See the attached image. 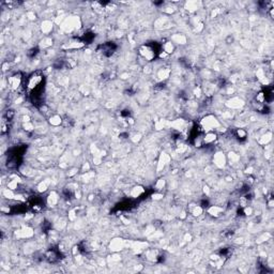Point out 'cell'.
<instances>
[{
  "mask_svg": "<svg viewBox=\"0 0 274 274\" xmlns=\"http://www.w3.org/2000/svg\"><path fill=\"white\" fill-rule=\"evenodd\" d=\"M201 126L205 129V131H211L219 126V121L213 116H207L201 120Z\"/></svg>",
  "mask_w": 274,
  "mask_h": 274,
  "instance_id": "cell-1",
  "label": "cell"
},
{
  "mask_svg": "<svg viewBox=\"0 0 274 274\" xmlns=\"http://www.w3.org/2000/svg\"><path fill=\"white\" fill-rule=\"evenodd\" d=\"M42 81V76L40 75H32L30 78H29L28 81V87L30 89H35L38 86H40Z\"/></svg>",
  "mask_w": 274,
  "mask_h": 274,
  "instance_id": "cell-2",
  "label": "cell"
},
{
  "mask_svg": "<svg viewBox=\"0 0 274 274\" xmlns=\"http://www.w3.org/2000/svg\"><path fill=\"white\" fill-rule=\"evenodd\" d=\"M140 52H141V55L144 56L147 60H152V59L154 58V56H155L154 50L152 49L151 47H149V46L143 47V48L140 49Z\"/></svg>",
  "mask_w": 274,
  "mask_h": 274,
  "instance_id": "cell-3",
  "label": "cell"
},
{
  "mask_svg": "<svg viewBox=\"0 0 274 274\" xmlns=\"http://www.w3.org/2000/svg\"><path fill=\"white\" fill-rule=\"evenodd\" d=\"M21 78L19 77L18 75H14V76H12V77L9 78V86L13 89V90H15V89L18 88L19 85H21Z\"/></svg>",
  "mask_w": 274,
  "mask_h": 274,
  "instance_id": "cell-4",
  "label": "cell"
},
{
  "mask_svg": "<svg viewBox=\"0 0 274 274\" xmlns=\"http://www.w3.org/2000/svg\"><path fill=\"white\" fill-rule=\"evenodd\" d=\"M214 163H215V165H216L217 167H219V168L224 167L225 163H226V159H225L224 154L221 153V152L215 154V155H214Z\"/></svg>",
  "mask_w": 274,
  "mask_h": 274,
  "instance_id": "cell-5",
  "label": "cell"
},
{
  "mask_svg": "<svg viewBox=\"0 0 274 274\" xmlns=\"http://www.w3.org/2000/svg\"><path fill=\"white\" fill-rule=\"evenodd\" d=\"M33 235V231H32L31 228H28V227H25L21 230H17L16 231V237H19V238H29L31 237Z\"/></svg>",
  "mask_w": 274,
  "mask_h": 274,
  "instance_id": "cell-6",
  "label": "cell"
},
{
  "mask_svg": "<svg viewBox=\"0 0 274 274\" xmlns=\"http://www.w3.org/2000/svg\"><path fill=\"white\" fill-rule=\"evenodd\" d=\"M243 105V101L240 100L239 97H233L230 101H228L227 106H229L230 108H239Z\"/></svg>",
  "mask_w": 274,
  "mask_h": 274,
  "instance_id": "cell-7",
  "label": "cell"
},
{
  "mask_svg": "<svg viewBox=\"0 0 274 274\" xmlns=\"http://www.w3.org/2000/svg\"><path fill=\"white\" fill-rule=\"evenodd\" d=\"M122 240L121 239H116V240H114L112 242V244H110V248H112V251H119V250H121L122 248Z\"/></svg>",
  "mask_w": 274,
  "mask_h": 274,
  "instance_id": "cell-8",
  "label": "cell"
},
{
  "mask_svg": "<svg viewBox=\"0 0 274 274\" xmlns=\"http://www.w3.org/2000/svg\"><path fill=\"white\" fill-rule=\"evenodd\" d=\"M52 29V23L50 21H44L42 23V31L44 33H48Z\"/></svg>",
  "mask_w": 274,
  "mask_h": 274,
  "instance_id": "cell-9",
  "label": "cell"
},
{
  "mask_svg": "<svg viewBox=\"0 0 274 274\" xmlns=\"http://www.w3.org/2000/svg\"><path fill=\"white\" fill-rule=\"evenodd\" d=\"M145 193V190L141 186H136V188H134L133 190H132V192H131V195H132V197H139V196L141 195V194Z\"/></svg>",
  "mask_w": 274,
  "mask_h": 274,
  "instance_id": "cell-10",
  "label": "cell"
},
{
  "mask_svg": "<svg viewBox=\"0 0 274 274\" xmlns=\"http://www.w3.org/2000/svg\"><path fill=\"white\" fill-rule=\"evenodd\" d=\"M57 201H58V195L55 192H52L49 194V196H48V198H47V202L50 206H54V205L57 204Z\"/></svg>",
  "mask_w": 274,
  "mask_h": 274,
  "instance_id": "cell-11",
  "label": "cell"
},
{
  "mask_svg": "<svg viewBox=\"0 0 274 274\" xmlns=\"http://www.w3.org/2000/svg\"><path fill=\"white\" fill-rule=\"evenodd\" d=\"M209 214H211V215H213V216H219V214L223 212V209L222 208H219V207H216V206H212L211 208L209 209Z\"/></svg>",
  "mask_w": 274,
  "mask_h": 274,
  "instance_id": "cell-12",
  "label": "cell"
},
{
  "mask_svg": "<svg viewBox=\"0 0 274 274\" xmlns=\"http://www.w3.org/2000/svg\"><path fill=\"white\" fill-rule=\"evenodd\" d=\"M215 139H216V134L213 133V132H209V133L206 135V137L204 138V143L205 144H210V143L214 141Z\"/></svg>",
  "mask_w": 274,
  "mask_h": 274,
  "instance_id": "cell-13",
  "label": "cell"
},
{
  "mask_svg": "<svg viewBox=\"0 0 274 274\" xmlns=\"http://www.w3.org/2000/svg\"><path fill=\"white\" fill-rule=\"evenodd\" d=\"M174 49H175V46H174V43L171 42H167L164 44V52H166V54H171L172 52H174Z\"/></svg>",
  "mask_w": 274,
  "mask_h": 274,
  "instance_id": "cell-14",
  "label": "cell"
},
{
  "mask_svg": "<svg viewBox=\"0 0 274 274\" xmlns=\"http://www.w3.org/2000/svg\"><path fill=\"white\" fill-rule=\"evenodd\" d=\"M172 40H174V42L176 43H179V44H184L186 41L185 37L184 35H182V34H176L175 37L172 38Z\"/></svg>",
  "mask_w": 274,
  "mask_h": 274,
  "instance_id": "cell-15",
  "label": "cell"
},
{
  "mask_svg": "<svg viewBox=\"0 0 274 274\" xmlns=\"http://www.w3.org/2000/svg\"><path fill=\"white\" fill-rule=\"evenodd\" d=\"M169 70H165V69H162L160 70V72L157 73V76H159L160 79H166L169 76Z\"/></svg>",
  "mask_w": 274,
  "mask_h": 274,
  "instance_id": "cell-16",
  "label": "cell"
},
{
  "mask_svg": "<svg viewBox=\"0 0 274 274\" xmlns=\"http://www.w3.org/2000/svg\"><path fill=\"white\" fill-rule=\"evenodd\" d=\"M48 185H49V181H42L38 186V190H39V192H45Z\"/></svg>",
  "mask_w": 274,
  "mask_h": 274,
  "instance_id": "cell-17",
  "label": "cell"
},
{
  "mask_svg": "<svg viewBox=\"0 0 274 274\" xmlns=\"http://www.w3.org/2000/svg\"><path fill=\"white\" fill-rule=\"evenodd\" d=\"M191 212H192V214H193L194 216H199L202 213V208L200 206H195L193 209L191 210Z\"/></svg>",
  "mask_w": 274,
  "mask_h": 274,
  "instance_id": "cell-18",
  "label": "cell"
},
{
  "mask_svg": "<svg viewBox=\"0 0 274 274\" xmlns=\"http://www.w3.org/2000/svg\"><path fill=\"white\" fill-rule=\"evenodd\" d=\"M49 122L52 126H59L61 123V118L59 117V116H52V117L50 118Z\"/></svg>",
  "mask_w": 274,
  "mask_h": 274,
  "instance_id": "cell-19",
  "label": "cell"
},
{
  "mask_svg": "<svg viewBox=\"0 0 274 274\" xmlns=\"http://www.w3.org/2000/svg\"><path fill=\"white\" fill-rule=\"evenodd\" d=\"M270 140H271V134L269 133V134H267V135L262 136V138H261V140H260V144H262V145L268 144Z\"/></svg>",
  "mask_w": 274,
  "mask_h": 274,
  "instance_id": "cell-20",
  "label": "cell"
},
{
  "mask_svg": "<svg viewBox=\"0 0 274 274\" xmlns=\"http://www.w3.org/2000/svg\"><path fill=\"white\" fill-rule=\"evenodd\" d=\"M237 135H238V137H240V138H244L246 136V132L243 130V129H238Z\"/></svg>",
  "mask_w": 274,
  "mask_h": 274,
  "instance_id": "cell-21",
  "label": "cell"
},
{
  "mask_svg": "<svg viewBox=\"0 0 274 274\" xmlns=\"http://www.w3.org/2000/svg\"><path fill=\"white\" fill-rule=\"evenodd\" d=\"M164 185H165V180L164 179H160L159 181H157V188H159V190H161V188H164Z\"/></svg>",
  "mask_w": 274,
  "mask_h": 274,
  "instance_id": "cell-22",
  "label": "cell"
},
{
  "mask_svg": "<svg viewBox=\"0 0 274 274\" xmlns=\"http://www.w3.org/2000/svg\"><path fill=\"white\" fill-rule=\"evenodd\" d=\"M252 212H253V210H252V208H248V207H246L245 209H244V213L246 214V215H251Z\"/></svg>",
  "mask_w": 274,
  "mask_h": 274,
  "instance_id": "cell-23",
  "label": "cell"
},
{
  "mask_svg": "<svg viewBox=\"0 0 274 274\" xmlns=\"http://www.w3.org/2000/svg\"><path fill=\"white\" fill-rule=\"evenodd\" d=\"M163 197L162 194H155V195H153V199H161Z\"/></svg>",
  "mask_w": 274,
  "mask_h": 274,
  "instance_id": "cell-24",
  "label": "cell"
}]
</instances>
